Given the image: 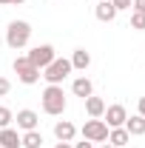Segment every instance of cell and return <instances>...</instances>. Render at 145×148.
Segmentation results:
<instances>
[{
	"label": "cell",
	"mask_w": 145,
	"mask_h": 148,
	"mask_svg": "<svg viewBox=\"0 0 145 148\" xmlns=\"http://www.w3.org/2000/svg\"><path fill=\"white\" fill-rule=\"evenodd\" d=\"M40 103H43V111H46V114L60 117V114L66 111V94H63V86H46Z\"/></svg>",
	"instance_id": "1"
},
{
	"label": "cell",
	"mask_w": 145,
	"mask_h": 148,
	"mask_svg": "<svg viewBox=\"0 0 145 148\" xmlns=\"http://www.w3.org/2000/svg\"><path fill=\"white\" fill-rule=\"evenodd\" d=\"M29 40H31V26L26 23V20H12L9 23V29H6V43H9V49H23V46H29Z\"/></svg>",
	"instance_id": "2"
},
{
	"label": "cell",
	"mask_w": 145,
	"mask_h": 148,
	"mask_svg": "<svg viewBox=\"0 0 145 148\" xmlns=\"http://www.w3.org/2000/svg\"><path fill=\"white\" fill-rule=\"evenodd\" d=\"M71 60H66V57H54L46 69H43V80L49 83V86H60L68 74H71Z\"/></svg>",
	"instance_id": "3"
},
{
	"label": "cell",
	"mask_w": 145,
	"mask_h": 148,
	"mask_svg": "<svg viewBox=\"0 0 145 148\" xmlns=\"http://www.w3.org/2000/svg\"><path fill=\"white\" fill-rule=\"evenodd\" d=\"M14 71H17V80L23 86H34L37 80L43 77L40 69H34V66L29 63V57H17V60H14Z\"/></svg>",
	"instance_id": "4"
},
{
	"label": "cell",
	"mask_w": 145,
	"mask_h": 148,
	"mask_svg": "<svg viewBox=\"0 0 145 148\" xmlns=\"http://www.w3.org/2000/svg\"><path fill=\"white\" fill-rule=\"evenodd\" d=\"M83 140H88V143H105L108 140V125L103 123V120H85V125H83Z\"/></svg>",
	"instance_id": "5"
},
{
	"label": "cell",
	"mask_w": 145,
	"mask_h": 148,
	"mask_svg": "<svg viewBox=\"0 0 145 148\" xmlns=\"http://www.w3.org/2000/svg\"><path fill=\"white\" fill-rule=\"evenodd\" d=\"M26 57H29V63H31L34 69H40V71H43V69H46V66H49V63H51L57 54H54V46L43 43V46H34V49H31Z\"/></svg>",
	"instance_id": "6"
},
{
	"label": "cell",
	"mask_w": 145,
	"mask_h": 148,
	"mask_svg": "<svg viewBox=\"0 0 145 148\" xmlns=\"http://www.w3.org/2000/svg\"><path fill=\"white\" fill-rule=\"evenodd\" d=\"M103 117H105L103 123H105L108 128H122V125H125V120H128V111H125V106H120V103H117V106H108Z\"/></svg>",
	"instance_id": "7"
},
{
	"label": "cell",
	"mask_w": 145,
	"mask_h": 148,
	"mask_svg": "<svg viewBox=\"0 0 145 148\" xmlns=\"http://www.w3.org/2000/svg\"><path fill=\"white\" fill-rule=\"evenodd\" d=\"M14 123H17V128H20V131H34V128H37V123H40V117H37V111L23 108V111H17Z\"/></svg>",
	"instance_id": "8"
},
{
	"label": "cell",
	"mask_w": 145,
	"mask_h": 148,
	"mask_svg": "<svg viewBox=\"0 0 145 148\" xmlns=\"http://www.w3.org/2000/svg\"><path fill=\"white\" fill-rule=\"evenodd\" d=\"M94 17L100 20V23H111V20L117 17L114 3H111V0H97V6H94Z\"/></svg>",
	"instance_id": "9"
},
{
	"label": "cell",
	"mask_w": 145,
	"mask_h": 148,
	"mask_svg": "<svg viewBox=\"0 0 145 148\" xmlns=\"http://www.w3.org/2000/svg\"><path fill=\"white\" fill-rule=\"evenodd\" d=\"M54 137L60 140V143H71L74 137H77V125L68 123V120H60V123L54 125Z\"/></svg>",
	"instance_id": "10"
},
{
	"label": "cell",
	"mask_w": 145,
	"mask_h": 148,
	"mask_svg": "<svg viewBox=\"0 0 145 148\" xmlns=\"http://www.w3.org/2000/svg\"><path fill=\"white\" fill-rule=\"evenodd\" d=\"M23 143H20V134L17 128H0V148H20Z\"/></svg>",
	"instance_id": "11"
},
{
	"label": "cell",
	"mask_w": 145,
	"mask_h": 148,
	"mask_svg": "<svg viewBox=\"0 0 145 148\" xmlns=\"http://www.w3.org/2000/svg\"><path fill=\"white\" fill-rule=\"evenodd\" d=\"M71 91H74V97H83V100H85V97L94 94V83H91L88 77H77L71 83Z\"/></svg>",
	"instance_id": "12"
},
{
	"label": "cell",
	"mask_w": 145,
	"mask_h": 148,
	"mask_svg": "<svg viewBox=\"0 0 145 148\" xmlns=\"http://www.w3.org/2000/svg\"><path fill=\"white\" fill-rule=\"evenodd\" d=\"M122 128H125L131 137H142V134H145V117H142V114H134V117H128Z\"/></svg>",
	"instance_id": "13"
},
{
	"label": "cell",
	"mask_w": 145,
	"mask_h": 148,
	"mask_svg": "<svg viewBox=\"0 0 145 148\" xmlns=\"http://www.w3.org/2000/svg\"><path fill=\"white\" fill-rule=\"evenodd\" d=\"M85 114H88V117H94V120H100V117L105 114V103H103L100 97H94V94H91V97H85Z\"/></svg>",
	"instance_id": "14"
},
{
	"label": "cell",
	"mask_w": 145,
	"mask_h": 148,
	"mask_svg": "<svg viewBox=\"0 0 145 148\" xmlns=\"http://www.w3.org/2000/svg\"><path fill=\"white\" fill-rule=\"evenodd\" d=\"M88 66H91V54L85 51V49H74V54H71V69L85 71Z\"/></svg>",
	"instance_id": "15"
},
{
	"label": "cell",
	"mask_w": 145,
	"mask_h": 148,
	"mask_svg": "<svg viewBox=\"0 0 145 148\" xmlns=\"http://www.w3.org/2000/svg\"><path fill=\"white\" fill-rule=\"evenodd\" d=\"M128 140H131V134H128L125 128H108V143H111V145L122 148Z\"/></svg>",
	"instance_id": "16"
},
{
	"label": "cell",
	"mask_w": 145,
	"mask_h": 148,
	"mask_svg": "<svg viewBox=\"0 0 145 148\" xmlns=\"http://www.w3.org/2000/svg\"><path fill=\"white\" fill-rule=\"evenodd\" d=\"M20 143H23V148H40L43 145V134H40V131H26V134H23V137H20Z\"/></svg>",
	"instance_id": "17"
},
{
	"label": "cell",
	"mask_w": 145,
	"mask_h": 148,
	"mask_svg": "<svg viewBox=\"0 0 145 148\" xmlns=\"http://www.w3.org/2000/svg\"><path fill=\"white\" fill-rule=\"evenodd\" d=\"M12 123H14V114H12V108L0 106V128H9Z\"/></svg>",
	"instance_id": "18"
},
{
	"label": "cell",
	"mask_w": 145,
	"mask_h": 148,
	"mask_svg": "<svg viewBox=\"0 0 145 148\" xmlns=\"http://www.w3.org/2000/svg\"><path fill=\"white\" fill-rule=\"evenodd\" d=\"M131 29L145 32V12H134V14H131Z\"/></svg>",
	"instance_id": "19"
},
{
	"label": "cell",
	"mask_w": 145,
	"mask_h": 148,
	"mask_svg": "<svg viewBox=\"0 0 145 148\" xmlns=\"http://www.w3.org/2000/svg\"><path fill=\"white\" fill-rule=\"evenodd\" d=\"M9 91H12V83H9V77H0V97H6Z\"/></svg>",
	"instance_id": "20"
},
{
	"label": "cell",
	"mask_w": 145,
	"mask_h": 148,
	"mask_svg": "<svg viewBox=\"0 0 145 148\" xmlns=\"http://www.w3.org/2000/svg\"><path fill=\"white\" fill-rule=\"evenodd\" d=\"M114 3V9L117 12H122V9H131V0H111Z\"/></svg>",
	"instance_id": "21"
},
{
	"label": "cell",
	"mask_w": 145,
	"mask_h": 148,
	"mask_svg": "<svg viewBox=\"0 0 145 148\" xmlns=\"http://www.w3.org/2000/svg\"><path fill=\"white\" fill-rule=\"evenodd\" d=\"M131 6H134V12H145V0H131Z\"/></svg>",
	"instance_id": "22"
},
{
	"label": "cell",
	"mask_w": 145,
	"mask_h": 148,
	"mask_svg": "<svg viewBox=\"0 0 145 148\" xmlns=\"http://www.w3.org/2000/svg\"><path fill=\"white\" fill-rule=\"evenodd\" d=\"M137 114H142V117H145V97H140V103H137Z\"/></svg>",
	"instance_id": "23"
},
{
	"label": "cell",
	"mask_w": 145,
	"mask_h": 148,
	"mask_svg": "<svg viewBox=\"0 0 145 148\" xmlns=\"http://www.w3.org/2000/svg\"><path fill=\"white\" fill-rule=\"evenodd\" d=\"M74 148H94V143H88V140H83V143H77Z\"/></svg>",
	"instance_id": "24"
},
{
	"label": "cell",
	"mask_w": 145,
	"mask_h": 148,
	"mask_svg": "<svg viewBox=\"0 0 145 148\" xmlns=\"http://www.w3.org/2000/svg\"><path fill=\"white\" fill-rule=\"evenodd\" d=\"M54 148H74V145H71V143H57Z\"/></svg>",
	"instance_id": "25"
},
{
	"label": "cell",
	"mask_w": 145,
	"mask_h": 148,
	"mask_svg": "<svg viewBox=\"0 0 145 148\" xmlns=\"http://www.w3.org/2000/svg\"><path fill=\"white\" fill-rule=\"evenodd\" d=\"M20 3H26V0H9V6H20Z\"/></svg>",
	"instance_id": "26"
},
{
	"label": "cell",
	"mask_w": 145,
	"mask_h": 148,
	"mask_svg": "<svg viewBox=\"0 0 145 148\" xmlns=\"http://www.w3.org/2000/svg\"><path fill=\"white\" fill-rule=\"evenodd\" d=\"M100 148H117V145H111V143H103V145H100Z\"/></svg>",
	"instance_id": "27"
},
{
	"label": "cell",
	"mask_w": 145,
	"mask_h": 148,
	"mask_svg": "<svg viewBox=\"0 0 145 148\" xmlns=\"http://www.w3.org/2000/svg\"><path fill=\"white\" fill-rule=\"evenodd\" d=\"M0 6H9V0H0Z\"/></svg>",
	"instance_id": "28"
}]
</instances>
